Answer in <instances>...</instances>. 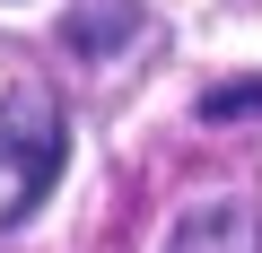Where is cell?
<instances>
[{"instance_id":"cell-1","label":"cell","mask_w":262,"mask_h":253,"mask_svg":"<svg viewBox=\"0 0 262 253\" xmlns=\"http://www.w3.org/2000/svg\"><path fill=\"white\" fill-rule=\"evenodd\" d=\"M70 166V131H61V105L44 87H18L0 105V227H18Z\"/></svg>"},{"instance_id":"cell-2","label":"cell","mask_w":262,"mask_h":253,"mask_svg":"<svg viewBox=\"0 0 262 253\" xmlns=\"http://www.w3.org/2000/svg\"><path fill=\"white\" fill-rule=\"evenodd\" d=\"M166 253H262V201L219 192V201L184 210V218H175V236H166Z\"/></svg>"},{"instance_id":"cell-3","label":"cell","mask_w":262,"mask_h":253,"mask_svg":"<svg viewBox=\"0 0 262 253\" xmlns=\"http://www.w3.org/2000/svg\"><path fill=\"white\" fill-rule=\"evenodd\" d=\"M131 27H140V0H96L88 18H70V44H79L88 61H105L114 35H131Z\"/></svg>"},{"instance_id":"cell-4","label":"cell","mask_w":262,"mask_h":253,"mask_svg":"<svg viewBox=\"0 0 262 253\" xmlns=\"http://www.w3.org/2000/svg\"><path fill=\"white\" fill-rule=\"evenodd\" d=\"M245 113H262V79H227L201 96V122H245Z\"/></svg>"}]
</instances>
